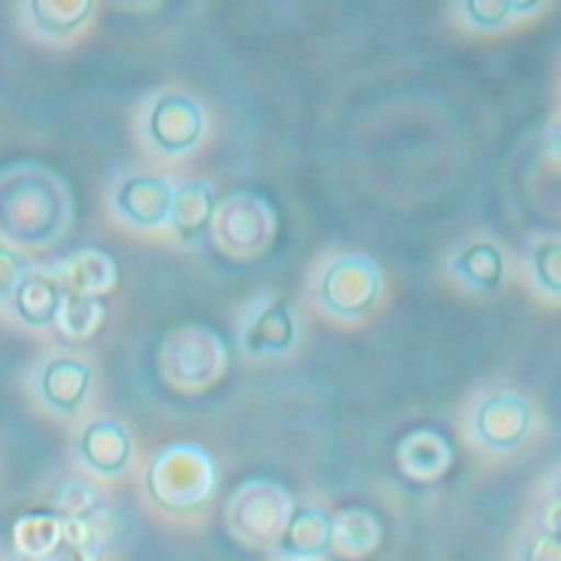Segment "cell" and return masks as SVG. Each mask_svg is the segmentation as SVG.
<instances>
[{
	"label": "cell",
	"mask_w": 561,
	"mask_h": 561,
	"mask_svg": "<svg viewBox=\"0 0 561 561\" xmlns=\"http://www.w3.org/2000/svg\"><path fill=\"white\" fill-rule=\"evenodd\" d=\"M72 221L64 180L35 162L0 171V234L18 245L55 243Z\"/></svg>",
	"instance_id": "6da1fadb"
},
{
	"label": "cell",
	"mask_w": 561,
	"mask_h": 561,
	"mask_svg": "<svg viewBox=\"0 0 561 561\" xmlns=\"http://www.w3.org/2000/svg\"><path fill=\"white\" fill-rule=\"evenodd\" d=\"M219 486V465L210 449L193 440H173L151 454L145 467V491L173 515L199 511Z\"/></svg>",
	"instance_id": "7a4b0ae2"
},
{
	"label": "cell",
	"mask_w": 561,
	"mask_h": 561,
	"mask_svg": "<svg viewBox=\"0 0 561 561\" xmlns=\"http://www.w3.org/2000/svg\"><path fill=\"white\" fill-rule=\"evenodd\" d=\"M160 381L178 394H204L213 390L230 368L226 337L202 322H184L169 329L156 351Z\"/></svg>",
	"instance_id": "3957f363"
},
{
	"label": "cell",
	"mask_w": 561,
	"mask_h": 561,
	"mask_svg": "<svg viewBox=\"0 0 561 561\" xmlns=\"http://www.w3.org/2000/svg\"><path fill=\"white\" fill-rule=\"evenodd\" d=\"M383 291L379 263L364 252H340L324 261L313 278L316 305L335 320H355L375 309Z\"/></svg>",
	"instance_id": "277c9868"
},
{
	"label": "cell",
	"mask_w": 561,
	"mask_h": 561,
	"mask_svg": "<svg viewBox=\"0 0 561 561\" xmlns=\"http://www.w3.org/2000/svg\"><path fill=\"white\" fill-rule=\"evenodd\" d=\"M294 506V495L280 480L250 476L230 491L224 504V524L245 546H270Z\"/></svg>",
	"instance_id": "5b68a950"
},
{
	"label": "cell",
	"mask_w": 561,
	"mask_h": 561,
	"mask_svg": "<svg viewBox=\"0 0 561 561\" xmlns=\"http://www.w3.org/2000/svg\"><path fill=\"white\" fill-rule=\"evenodd\" d=\"M300 337V322L283 294L263 289L252 294L239 309L234 322L237 348L256 359L285 357Z\"/></svg>",
	"instance_id": "8992f818"
},
{
	"label": "cell",
	"mask_w": 561,
	"mask_h": 561,
	"mask_svg": "<svg viewBox=\"0 0 561 561\" xmlns=\"http://www.w3.org/2000/svg\"><path fill=\"white\" fill-rule=\"evenodd\" d=\"M535 412L530 401L515 390H491L480 394L467 419L471 438L495 454L517 449L530 434Z\"/></svg>",
	"instance_id": "52a82bcc"
},
{
	"label": "cell",
	"mask_w": 561,
	"mask_h": 561,
	"mask_svg": "<svg viewBox=\"0 0 561 561\" xmlns=\"http://www.w3.org/2000/svg\"><path fill=\"white\" fill-rule=\"evenodd\" d=\"M213 217V239L217 250L234 261L259 259L276 234V217L256 197H239Z\"/></svg>",
	"instance_id": "ba28073f"
},
{
	"label": "cell",
	"mask_w": 561,
	"mask_h": 561,
	"mask_svg": "<svg viewBox=\"0 0 561 561\" xmlns=\"http://www.w3.org/2000/svg\"><path fill=\"white\" fill-rule=\"evenodd\" d=\"M92 379L94 370L85 359L77 355H53L37 366L33 390L44 408L70 416L85 403Z\"/></svg>",
	"instance_id": "9c48e42d"
},
{
	"label": "cell",
	"mask_w": 561,
	"mask_h": 561,
	"mask_svg": "<svg viewBox=\"0 0 561 561\" xmlns=\"http://www.w3.org/2000/svg\"><path fill=\"white\" fill-rule=\"evenodd\" d=\"M79 462L94 476L112 478L131 465L134 438L127 425L112 416H96L88 421L75 443Z\"/></svg>",
	"instance_id": "30bf717a"
},
{
	"label": "cell",
	"mask_w": 561,
	"mask_h": 561,
	"mask_svg": "<svg viewBox=\"0 0 561 561\" xmlns=\"http://www.w3.org/2000/svg\"><path fill=\"white\" fill-rule=\"evenodd\" d=\"M267 548L274 561H322L331 554V513L311 504L294 506Z\"/></svg>",
	"instance_id": "8fae6325"
},
{
	"label": "cell",
	"mask_w": 561,
	"mask_h": 561,
	"mask_svg": "<svg viewBox=\"0 0 561 561\" xmlns=\"http://www.w3.org/2000/svg\"><path fill=\"white\" fill-rule=\"evenodd\" d=\"M456 451L451 440L436 427H412L394 445L399 471L421 484L440 480L454 465Z\"/></svg>",
	"instance_id": "7c38bea8"
},
{
	"label": "cell",
	"mask_w": 561,
	"mask_h": 561,
	"mask_svg": "<svg viewBox=\"0 0 561 561\" xmlns=\"http://www.w3.org/2000/svg\"><path fill=\"white\" fill-rule=\"evenodd\" d=\"M64 294H110L118 283L114 256L101 248H75L50 265Z\"/></svg>",
	"instance_id": "4fadbf2b"
},
{
	"label": "cell",
	"mask_w": 561,
	"mask_h": 561,
	"mask_svg": "<svg viewBox=\"0 0 561 561\" xmlns=\"http://www.w3.org/2000/svg\"><path fill=\"white\" fill-rule=\"evenodd\" d=\"M64 291L50 267L31 265L15 285L9 302L18 320L31 329H46L55 324Z\"/></svg>",
	"instance_id": "5bb4252c"
},
{
	"label": "cell",
	"mask_w": 561,
	"mask_h": 561,
	"mask_svg": "<svg viewBox=\"0 0 561 561\" xmlns=\"http://www.w3.org/2000/svg\"><path fill=\"white\" fill-rule=\"evenodd\" d=\"M447 272L456 285L471 294H491L504 280L502 250L491 241H469L458 245L447 259Z\"/></svg>",
	"instance_id": "9a60e30c"
},
{
	"label": "cell",
	"mask_w": 561,
	"mask_h": 561,
	"mask_svg": "<svg viewBox=\"0 0 561 561\" xmlns=\"http://www.w3.org/2000/svg\"><path fill=\"white\" fill-rule=\"evenodd\" d=\"M383 541L381 517L366 506H344L331 515V552L346 561L370 557Z\"/></svg>",
	"instance_id": "2e32d148"
},
{
	"label": "cell",
	"mask_w": 561,
	"mask_h": 561,
	"mask_svg": "<svg viewBox=\"0 0 561 561\" xmlns=\"http://www.w3.org/2000/svg\"><path fill=\"white\" fill-rule=\"evenodd\" d=\"M173 191L158 180H129L114 195L116 213L136 228H156L169 221Z\"/></svg>",
	"instance_id": "e0dca14e"
},
{
	"label": "cell",
	"mask_w": 561,
	"mask_h": 561,
	"mask_svg": "<svg viewBox=\"0 0 561 561\" xmlns=\"http://www.w3.org/2000/svg\"><path fill=\"white\" fill-rule=\"evenodd\" d=\"M169 221L173 224V232L182 243H199L213 224V197L208 188L195 184L173 193Z\"/></svg>",
	"instance_id": "ac0fdd59"
},
{
	"label": "cell",
	"mask_w": 561,
	"mask_h": 561,
	"mask_svg": "<svg viewBox=\"0 0 561 561\" xmlns=\"http://www.w3.org/2000/svg\"><path fill=\"white\" fill-rule=\"evenodd\" d=\"M107 318V307L94 294H64L55 324L68 340L85 342L94 337Z\"/></svg>",
	"instance_id": "d6986e66"
},
{
	"label": "cell",
	"mask_w": 561,
	"mask_h": 561,
	"mask_svg": "<svg viewBox=\"0 0 561 561\" xmlns=\"http://www.w3.org/2000/svg\"><path fill=\"white\" fill-rule=\"evenodd\" d=\"M18 552L48 559L61 541V519L53 511H28L13 522Z\"/></svg>",
	"instance_id": "ffe728a7"
},
{
	"label": "cell",
	"mask_w": 561,
	"mask_h": 561,
	"mask_svg": "<svg viewBox=\"0 0 561 561\" xmlns=\"http://www.w3.org/2000/svg\"><path fill=\"white\" fill-rule=\"evenodd\" d=\"M53 513L59 519H92L112 515V508L90 482L68 478L53 493Z\"/></svg>",
	"instance_id": "44dd1931"
},
{
	"label": "cell",
	"mask_w": 561,
	"mask_h": 561,
	"mask_svg": "<svg viewBox=\"0 0 561 561\" xmlns=\"http://www.w3.org/2000/svg\"><path fill=\"white\" fill-rule=\"evenodd\" d=\"M561 245L557 234H543L533 241L528 254H526V267L533 287L548 296L559 298L561 296Z\"/></svg>",
	"instance_id": "7402d4cb"
},
{
	"label": "cell",
	"mask_w": 561,
	"mask_h": 561,
	"mask_svg": "<svg viewBox=\"0 0 561 561\" xmlns=\"http://www.w3.org/2000/svg\"><path fill=\"white\" fill-rule=\"evenodd\" d=\"M90 0H28L31 22L50 35H64L88 13Z\"/></svg>",
	"instance_id": "603a6c76"
},
{
	"label": "cell",
	"mask_w": 561,
	"mask_h": 561,
	"mask_svg": "<svg viewBox=\"0 0 561 561\" xmlns=\"http://www.w3.org/2000/svg\"><path fill=\"white\" fill-rule=\"evenodd\" d=\"M515 561H561L559 533L537 528L524 535L515 546Z\"/></svg>",
	"instance_id": "cb8c5ba5"
},
{
	"label": "cell",
	"mask_w": 561,
	"mask_h": 561,
	"mask_svg": "<svg viewBox=\"0 0 561 561\" xmlns=\"http://www.w3.org/2000/svg\"><path fill=\"white\" fill-rule=\"evenodd\" d=\"M31 263L13 248L0 243V302L9 300Z\"/></svg>",
	"instance_id": "d4e9b609"
},
{
	"label": "cell",
	"mask_w": 561,
	"mask_h": 561,
	"mask_svg": "<svg viewBox=\"0 0 561 561\" xmlns=\"http://www.w3.org/2000/svg\"><path fill=\"white\" fill-rule=\"evenodd\" d=\"M537 528H543L548 533H559V491H557V486L541 502Z\"/></svg>",
	"instance_id": "484cf974"
},
{
	"label": "cell",
	"mask_w": 561,
	"mask_h": 561,
	"mask_svg": "<svg viewBox=\"0 0 561 561\" xmlns=\"http://www.w3.org/2000/svg\"><path fill=\"white\" fill-rule=\"evenodd\" d=\"M2 561H46V559H39V557H33V554H24V552H11Z\"/></svg>",
	"instance_id": "4316f807"
}]
</instances>
